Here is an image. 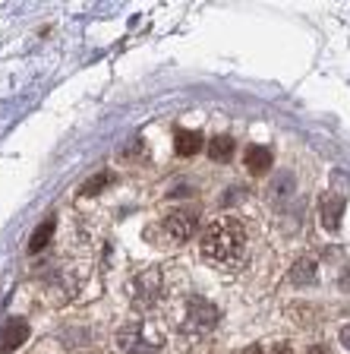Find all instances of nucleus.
Masks as SVG:
<instances>
[{
	"mask_svg": "<svg viewBox=\"0 0 350 354\" xmlns=\"http://www.w3.org/2000/svg\"><path fill=\"white\" fill-rule=\"evenodd\" d=\"M117 345L124 354H158L164 348V335L148 323H126L117 332Z\"/></svg>",
	"mask_w": 350,
	"mask_h": 354,
	"instance_id": "obj_2",
	"label": "nucleus"
},
{
	"mask_svg": "<svg viewBox=\"0 0 350 354\" xmlns=\"http://www.w3.org/2000/svg\"><path fill=\"white\" fill-rule=\"evenodd\" d=\"M51 237H54V218H44L41 225L35 228V234H32V241H29V253H41L48 243H51Z\"/></svg>",
	"mask_w": 350,
	"mask_h": 354,
	"instance_id": "obj_13",
	"label": "nucleus"
},
{
	"mask_svg": "<svg viewBox=\"0 0 350 354\" xmlns=\"http://www.w3.org/2000/svg\"><path fill=\"white\" fill-rule=\"evenodd\" d=\"M293 190H297V184H293V174H291V171H284V174H278V180L271 184L269 196H271V203H287V199L293 196Z\"/></svg>",
	"mask_w": 350,
	"mask_h": 354,
	"instance_id": "obj_11",
	"label": "nucleus"
},
{
	"mask_svg": "<svg viewBox=\"0 0 350 354\" xmlns=\"http://www.w3.org/2000/svg\"><path fill=\"white\" fill-rule=\"evenodd\" d=\"M269 168H271V149L249 146L246 149V171L249 174H265Z\"/></svg>",
	"mask_w": 350,
	"mask_h": 354,
	"instance_id": "obj_10",
	"label": "nucleus"
},
{
	"mask_svg": "<svg viewBox=\"0 0 350 354\" xmlns=\"http://www.w3.org/2000/svg\"><path fill=\"white\" fill-rule=\"evenodd\" d=\"M202 146H205V140H202V133H199V130H177L174 149H177V155H180V158H190V155H196Z\"/></svg>",
	"mask_w": 350,
	"mask_h": 354,
	"instance_id": "obj_9",
	"label": "nucleus"
},
{
	"mask_svg": "<svg viewBox=\"0 0 350 354\" xmlns=\"http://www.w3.org/2000/svg\"><path fill=\"white\" fill-rule=\"evenodd\" d=\"M243 247H246V228H243V221H237V218L212 221L202 234V257L208 259V263L221 266V269L240 266Z\"/></svg>",
	"mask_w": 350,
	"mask_h": 354,
	"instance_id": "obj_1",
	"label": "nucleus"
},
{
	"mask_svg": "<svg viewBox=\"0 0 350 354\" xmlns=\"http://www.w3.org/2000/svg\"><path fill=\"white\" fill-rule=\"evenodd\" d=\"M164 295V285H161V272L158 269H142V272L133 279V301L136 307H155Z\"/></svg>",
	"mask_w": 350,
	"mask_h": 354,
	"instance_id": "obj_5",
	"label": "nucleus"
},
{
	"mask_svg": "<svg viewBox=\"0 0 350 354\" xmlns=\"http://www.w3.org/2000/svg\"><path fill=\"white\" fill-rule=\"evenodd\" d=\"M338 285H341V291H350V266H344L341 275H338Z\"/></svg>",
	"mask_w": 350,
	"mask_h": 354,
	"instance_id": "obj_15",
	"label": "nucleus"
},
{
	"mask_svg": "<svg viewBox=\"0 0 350 354\" xmlns=\"http://www.w3.org/2000/svg\"><path fill=\"white\" fill-rule=\"evenodd\" d=\"M291 281L300 288H307V285H315L319 281V266H315L313 257H300L297 263L291 266Z\"/></svg>",
	"mask_w": 350,
	"mask_h": 354,
	"instance_id": "obj_8",
	"label": "nucleus"
},
{
	"mask_svg": "<svg viewBox=\"0 0 350 354\" xmlns=\"http://www.w3.org/2000/svg\"><path fill=\"white\" fill-rule=\"evenodd\" d=\"M231 155H233L231 136H212V140H208V158H212V162H231Z\"/></svg>",
	"mask_w": 350,
	"mask_h": 354,
	"instance_id": "obj_12",
	"label": "nucleus"
},
{
	"mask_svg": "<svg viewBox=\"0 0 350 354\" xmlns=\"http://www.w3.org/2000/svg\"><path fill=\"white\" fill-rule=\"evenodd\" d=\"M110 184H114V174H110V171H101V174L88 177L86 184L79 187V193H82V196H95V193H101L104 187H110Z\"/></svg>",
	"mask_w": 350,
	"mask_h": 354,
	"instance_id": "obj_14",
	"label": "nucleus"
},
{
	"mask_svg": "<svg viewBox=\"0 0 350 354\" xmlns=\"http://www.w3.org/2000/svg\"><path fill=\"white\" fill-rule=\"evenodd\" d=\"M271 354H297V351H293V348L287 345V342H278V345L271 348Z\"/></svg>",
	"mask_w": 350,
	"mask_h": 354,
	"instance_id": "obj_16",
	"label": "nucleus"
},
{
	"mask_svg": "<svg viewBox=\"0 0 350 354\" xmlns=\"http://www.w3.org/2000/svg\"><path fill=\"white\" fill-rule=\"evenodd\" d=\"M161 228H164L168 241L186 243V241H190V237L199 231V218H196V212H193V209H174L171 215H164Z\"/></svg>",
	"mask_w": 350,
	"mask_h": 354,
	"instance_id": "obj_4",
	"label": "nucleus"
},
{
	"mask_svg": "<svg viewBox=\"0 0 350 354\" xmlns=\"http://www.w3.org/2000/svg\"><path fill=\"white\" fill-rule=\"evenodd\" d=\"M307 354H329V348H325V345H313Z\"/></svg>",
	"mask_w": 350,
	"mask_h": 354,
	"instance_id": "obj_19",
	"label": "nucleus"
},
{
	"mask_svg": "<svg viewBox=\"0 0 350 354\" xmlns=\"http://www.w3.org/2000/svg\"><path fill=\"white\" fill-rule=\"evenodd\" d=\"M240 354H265V351H262V345H246Z\"/></svg>",
	"mask_w": 350,
	"mask_h": 354,
	"instance_id": "obj_18",
	"label": "nucleus"
},
{
	"mask_svg": "<svg viewBox=\"0 0 350 354\" xmlns=\"http://www.w3.org/2000/svg\"><path fill=\"white\" fill-rule=\"evenodd\" d=\"M341 345H344V348H347V351H350V323H347V326H344V329H341Z\"/></svg>",
	"mask_w": 350,
	"mask_h": 354,
	"instance_id": "obj_17",
	"label": "nucleus"
},
{
	"mask_svg": "<svg viewBox=\"0 0 350 354\" xmlns=\"http://www.w3.org/2000/svg\"><path fill=\"white\" fill-rule=\"evenodd\" d=\"M344 206H347V203H344L341 196H322V206H319L322 228H325V231H338V228H341Z\"/></svg>",
	"mask_w": 350,
	"mask_h": 354,
	"instance_id": "obj_7",
	"label": "nucleus"
},
{
	"mask_svg": "<svg viewBox=\"0 0 350 354\" xmlns=\"http://www.w3.org/2000/svg\"><path fill=\"white\" fill-rule=\"evenodd\" d=\"M29 339V323L22 317H10L0 326V354H10L16 348H22V342Z\"/></svg>",
	"mask_w": 350,
	"mask_h": 354,
	"instance_id": "obj_6",
	"label": "nucleus"
},
{
	"mask_svg": "<svg viewBox=\"0 0 350 354\" xmlns=\"http://www.w3.org/2000/svg\"><path fill=\"white\" fill-rule=\"evenodd\" d=\"M221 319V310L205 297H190L186 301V317H183V329L186 332H208L215 329Z\"/></svg>",
	"mask_w": 350,
	"mask_h": 354,
	"instance_id": "obj_3",
	"label": "nucleus"
}]
</instances>
